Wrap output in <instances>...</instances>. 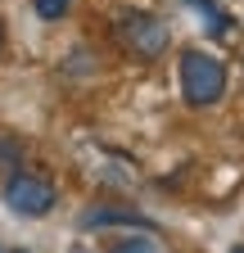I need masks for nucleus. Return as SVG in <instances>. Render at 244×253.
<instances>
[{
    "label": "nucleus",
    "mask_w": 244,
    "mask_h": 253,
    "mask_svg": "<svg viewBox=\"0 0 244 253\" xmlns=\"http://www.w3.org/2000/svg\"><path fill=\"white\" fill-rule=\"evenodd\" d=\"M181 90L195 109H208L226 95V68L217 54H203V50H186L181 54Z\"/></svg>",
    "instance_id": "f257e3e1"
},
{
    "label": "nucleus",
    "mask_w": 244,
    "mask_h": 253,
    "mask_svg": "<svg viewBox=\"0 0 244 253\" xmlns=\"http://www.w3.org/2000/svg\"><path fill=\"white\" fill-rule=\"evenodd\" d=\"M118 41L127 45L136 59H159V54H167V45H172V32H167V23L154 18V14L127 9V14H118Z\"/></svg>",
    "instance_id": "f03ea898"
},
{
    "label": "nucleus",
    "mask_w": 244,
    "mask_h": 253,
    "mask_svg": "<svg viewBox=\"0 0 244 253\" xmlns=\"http://www.w3.org/2000/svg\"><path fill=\"white\" fill-rule=\"evenodd\" d=\"M54 199H59L54 185L45 176H37V172H14L5 181V208L18 212V217H45L54 208Z\"/></svg>",
    "instance_id": "7ed1b4c3"
},
{
    "label": "nucleus",
    "mask_w": 244,
    "mask_h": 253,
    "mask_svg": "<svg viewBox=\"0 0 244 253\" xmlns=\"http://www.w3.org/2000/svg\"><path fill=\"white\" fill-rule=\"evenodd\" d=\"M77 226L90 231V226H140V231H154V221L140 217V212H127V208H86L77 217Z\"/></svg>",
    "instance_id": "20e7f679"
},
{
    "label": "nucleus",
    "mask_w": 244,
    "mask_h": 253,
    "mask_svg": "<svg viewBox=\"0 0 244 253\" xmlns=\"http://www.w3.org/2000/svg\"><path fill=\"white\" fill-rule=\"evenodd\" d=\"M109 253H163L154 235H127V240H118Z\"/></svg>",
    "instance_id": "39448f33"
},
{
    "label": "nucleus",
    "mask_w": 244,
    "mask_h": 253,
    "mask_svg": "<svg viewBox=\"0 0 244 253\" xmlns=\"http://www.w3.org/2000/svg\"><path fill=\"white\" fill-rule=\"evenodd\" d=\"M18 158H23V140L9 136V131H0V168H14Z\"/></svg>",
    "instance_id": "423d86ee"
},
{
    "label": "nucleus",
    "mask_w": 244,
    "mask_h": 253,
    "mask_svg": "<svg viewBox=\"0 0 244 253\" xmlns=\"http://www.w3.org/2000/svg\"><path fill=\"white\" fill-rule=\"evenodd\" d=\"M32 5H37V18L54 23V18H64V14H68V5H73V0H32Z\"/></svg>",
    "instance_id": "0eeeda50"
},
{
    "label": "nucleus",
    "mask_w": 244,
    "mask_h": 253,
    "mask_svg": "<svg viewBox=\"0 0 244 253\" xmlns=\"http://www.w3.org/2000/svg\"><path fill=\"white\" fill-rule=\"evenodd\" d=\"M190 5H195L199 14H208V27H212V32H217V37H222V32H226V14H222L217 5H212V0H190Z\"/></svg>",
    "instance_id": "6e6552de"
},
{
    "label": "nucleus",
    "mask_w": 244,
    "mask_h": 253,
    "mask_svg": "<svg viewBox=\"0 0 244 253\" xmlns=\"http://www.w3.org/2000/svg\"><path fill=\"white\" fill-rule=\"evenodd\" d=\"M231 253H244V244H235V249H231Z\"/></svg>",
    "instance_id": "1a4fd4ad"
},
{
    "label": "nucleus",
    "mask_w": 244,
    "mask_h": 253,
    "mask_svg": "<svg viewBox=\"0 0 244 253\" xmlns=\"http://www.w3.org/2000/svg\"><path fill=\"white\" fill-rule=\"evenodd\" d=\"M0 45H5V27H0Z\"/></svg>",
    "instance_id": "9d476101"
},
{
    "label": "nucleus",
    "mask_w": 244,
    "mask_h": 253,
    "mask_svg": "<svg viewBox=\"0 0 244 253\" xmlns=\"http://www.w3.org/2000/svg\"><path fill=\"white\" fill-rule=\"evenodd\" d=\"M73 253H86V249H73Z\"/></svg>",
    "instance_id": "9b49d317"
},
{
    "label": "nucleus",
    "mask_w": 244,
    "mask_h": 253,
    "mask_svg": "<svg viewBox=\"0 0 244 253\" xmlns=\"http://www.w3.org/2000/svg\"><path fill=\"white\" fill-rule=\"evenodd\" d=\"M14 253H23V249H14Z\"/></svg>",
    "instance_id": "f8f14e48"
}]
</instances>
